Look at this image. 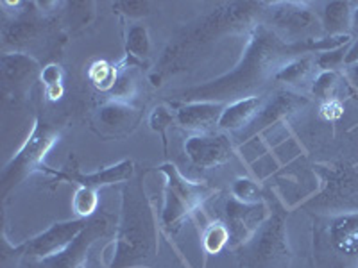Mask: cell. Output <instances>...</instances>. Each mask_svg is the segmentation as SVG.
Returning a JSON list of instances; mask_svg holds the SVG:
<instances>
[{"instance_id":"1","label":"cell","mask_w":358,"mask_h":268,"mask_svg":"<svg viewBox=\"0 0 358 268\" xmlns=\"http://www.w3.org/2000/svg\"><path fill=\"white\" fill-rule=\"evenodd\" d=\"M292 45L285 43L267 24H257L251 31L249 43L241 63L210 82L178 89L171 97L174 100L188 102H219L231 104L242 98L255 97L271 79L276 77L289 61L296 59Z\"/></svg>"},{"instance_id":"2","label":"cell","mask_w":358,"mask_h":268,"mask_svg":"<svg viewBox=\"0 0 358 268\" xmlns=\"http://www.w3.org/2000/svg\"><path fill=\"white\" fill-rule=\"evenodd\" d=\"M265 6L267 4L264 2H228L185 27L163 52L159 65L156 66V73L152 75V84L158 86L162 77L183 70L192 59H196L201 50L212 45L217 38L241 33L245 27H257L251 24L267 13L264 11Z\"/></svg>"},{"instance_id":"3","label":"cell","mask_w":358,"mask_h":268,"mask_svg":"<svg viewBox=\"0 0 358 268\" xmlns=\"http://www.w3.org/2000/svg\"><path fill=\"white\" fill-rule=\"evenodd\" d=\"M158 251L156 225L151 206L143 195L140 181L122 191V218L118 225L117 247L111 268H127L147 263Z\"/></svg>"},{"instance_id":"4","label":"cell","mask_w":358,"mask_h":268,"mask_svg":"<svg viewBox=\"0 0 358 268\" xmlns=\"http://www.w3.org/2000/svg\"><path fill=\"white\" fill-rule=\"evenodd\" d=\"M287 211L280 204L268 213L251 240L236 248L238 263L244 268H290V248L287 238Z\"/></svg>"},{"instance_id":"5","label":"cell","mask_w":358,"mask_h":268,"mask_svg":"<svg viewBox=\"0 0 358 268\" xmlns=\"http://www.w3.org/2000/svg\"><path fill=\"white\" fill-rule=\"evenodd\" d=\"M57 142H59V131L38 118L29 138L25 140L17 156L6 165L4 172H2V177H0L2 193L6 195L13 186H17L33 172L43 170L45 156L49 154L50 149Z\"/></svg>"},{"instance_id":"6","label":"cell","mask_w":358,"mask_h":268,"mask_svg":"<svg viewBox=\"0 0 358 268\" xmlns=\"http://www.w3.org/2000/svg\"><path fill=\"white\" fill-rule=\"evenodd\" d=\"M159 170L167 179V186H165L167 197L162 213V223L167 231L176 232L181 228V223L212 195L213 190L206 184L187 181L176 170L174 165H163Z\"/></svg>"},{"instance_id":"7","label":"cell","mask_w":358,"mask_h":268,"mask_svg":"<svg viewBox=\"0 0 358 268\" xmlns=\"http://www.w3.org/2000/svg\"><path fill=\"white\" fill-rule=\"evenodd\" d=\"M268 6L274 11H268L271 17L267 25L285 43H301L324 36L321 18L305 2H280Z\"/></svg>"},{"instance_id":"8","label":"cell","mask_w":358,"mask_h":268,"mask_svg":"<svg viewBox=\"0 0 358 268\" xmlns=\"http://www.w3.org/2000/svg\"><path fill=\"white\" fill-rule=\"evenodd\" d=\"M88 220L76 218L69 220V222L54 223L52 228L38 234L33 240H29L27 244L20 245L15 252H17V256L27 258L29 261H41L56 256L81 234L83 229L88 225Z\"/></svg>"},{"instance_id":"9","label":"cell","mask_w":358,"mask_h":268,"mask_svg":"<svg viewBox=\"0 0 358 268\" xmlns=\"http://www.w3.org/2000/svg\"><path fill=\"white\" fill-rule=\"evenodd\" d=\"M110 229V218L106 215H95L88 220V225L83 229L81 234L56 256L47 260L34 261L33 268H83L88 258L90 247L104 236Z\"/></svg>"},{"instance_id":"10","label":"cell","mask_w":358,"mask_h":268,"mask_svg":"<svg viewBox=\"0 0 358 268\" xmlns=\"http://www.w3.org/2000/svg\"><path fill=\"white\" fill-rule=\"evenodd\" d=\"M268 207L265 202L244 204L236 199L226 202V225L229 231V247L236 251L249 241L262 223L267 220Z\"/></svg>"},{"instance_id":"11","label":"cell","mask_w":358,"mask_h":268,"mask_svg":"<svg viewBox=\"0 0 358 268\" xmlns=\"http://www.w3.org/2000/svg\"><path fill=\"white\" fill-rule=\"evenodd\" d=\"M185 152L197 168H217L233 158V145L226 134L201 133L185 142Z\"/></svg>"},{"instance_id":"12","label":"cell","mask_w":358,"mask_h":268,"mask_svg":"<svg viewBox=\"0 0 358 268\" xmlns=\"http://www.w3.org/2000/svg\"><path fill=\"white\" fill-rule=\"evenodd\" d=\"M41 172H47V174L54 175L57 181H66V183H76L83 188H92V190H99V188L111 186V184L124 183V181H129L134 174V165L131 159H124V161L117 163L113 167H108L104 170H99L95 174H81L73 163V167H65L62 172H54L50 168L43 167Z\"/></svg>"},{"instance_id":"13","label":"cell","mask_w":358,"mask_h":268,"mask_svg":"<svg viewBox=\"0 0 358 268\" xmlns=\"http://www.w3.org/2000/svg\"><path fill=\"white\" fill-rule=\"evenodd\" d=\"M326 240L338 256L358 258V213H344L328 220Z\"/></svg>"},{"instance_id":"14","label":"cell","mask_w":358,"mask_h":268,"mask_svg":"<svg viewBox=\"0 0 358 268\" xmlns=\"http://www.w3.org/2000/svg\"><path fill=\"white\" fill-rule=\"evenodd\" d=\"M224 107L226 104H219V102H188L178 107L176 122L185 129L210 133L213 127L219 126Z\"/></svg>"},{"instance_id":"15","label":"cell","mask_w":358,"mask_h":268,"mask_svg":"<svg viewBox=\"0 0 358 268\" xmlns=\"http://www.w3.org/2000/svg\"><path fill=\"white\" fill-rule=\"evenodd\" d=\"M140 120L138 110L126 104V102L113 100L108 102L99 110L97 122L101 124L102 131L115 134V136H122L129 133Z\"/></svg>"},{"instance_id":"16","label":"cell","mask_w":358,"mask_h":268,"mask_svg":"<svg viewBox=\"0 0 358 268\" xmlns=\"http://www.w3.org/2000/svg\"><path fill=\"white\" fill-rule=\"evenodd\" d=\"M306 102L308 100L303 95L292 94V91H276L268 100H265L264 107L257 114V118L252 120L251 126H255V131L264 129V127L271 126V124L287 117L292 111L303 107Z\"/></svg>"},{"instance_id":"17","label":"cell","mask_w":358,"mask_h":268,"mask_svg":"<svg viewBox=\"0 0 358 268\" xmlns=\"http://www.w3.org/2000/svg\"><path fill=\"white\" fill-rule=\"evenodd\" d=\"M0 70H2V79L6 84L13 88H22V86L31 84V81L36 77L40 65L27 54L13 52L0 57Z\"/></svg>"},{"instance_id":"18","label":"cell","mask_w":358,"mask_h":268,"mask_svg":"<svg viewBox=\"0 0 358 268\" xmlns=\"http://www.w3.org/2000/svg\"><path fill=\"white\" fill-rule=\"evenodd\" d=\"M264 104L265 98L262 95H255V97H248L242 98V100L231 102V104H226L217 127L222 131H236L244 126H249L257 118V114L260 113Z\"/></svg>"},{"instance_id":"19","label":"cell","mask_w":358,"mask_h":268,"mask_svg":"<svg viewBox=\"0 0 358 268\" xmlns=\"http://www.w3.org/2000/svg\"><path fill=\"white\" fill-rule=\"evenodd\" d=\"M321 70L317 68L315 57L313 56H299L292 61L287 63L280 72L276 73V81L283 84L294 86L297 89H312L313 81L317 77Z\"/></svg>"},{"instance_id":"20","label":"cell","mask_w":358,"mask_h":268,"mask_svg":"<svg viewBox=\"0 0 358 268\" xmlns=\"http://www.w3.org/2000/svg\"><path fill=\"white\" fill-rule=\"evenodd\" d=\"M357 6L351 2H328L321 15L324 36H344L351 34V20Z\"/></svg>"},{"instance_id":"21","label":"cell","mask_w":358,"mask_h":268,"mask_svg":"<svg viewBox=\"0 0 358 268\" xmlns=\"http://www.w3.org/2000/svg\"><path fill=\"white\" fill-rule=\"evenodd\" d=\"M41 29V22L34 20V18H20L11 24L4 25L2 29V40L4 45H13V47H22L27 41L38 36Z\"/></svg>"},{"instance_id":"22","label":"cell","mask_w":358,"mask_h":268,"mask_svg":"<svg viewBox=\"0 0 358 268\" xmlns=\"http://www.w3.org/2000/svg\"><path fill=\"white\" fill-rule=\"evenodd\" d=\"M126 52L131 59H145L151 52V40L143 25H131L126 36Z\"/></svg>"},{"instance_id":"23","label":"cell","mask_w":358,"mask_h":268,"mask_svg":"<svg viewBox=\"0 0 358 268\" xmlns=\"http://www.w3.org/2000/svg\"><path fill=\"white\" fill-rule=\"evenodd\" d=\"M341 88V75L337 72H319L312 84V95L322 102L337 100V91Z\"/></svg>"},{"instance_id":"24","label":"cell","mask_w":358,"mask_h":268,"mask_svg":"<svg viewBox=\"0 0 358 268\" xmlns=\"http://www.w3.org/2000/svg\"><path fill=\"white\" fill-rule=\"evenodd\" d=\"M73 211L79 218H92L95 216V211H97L99 206V197L97 190H92V188H83L79 186L76 195H73Z\"/></svg>"},{"instance_id":"25","label":"cell","mask_w":358,"mask_h":268,"mask_svg":"<svg viewBox=\"0 0 358 268\" xmlns=\"http://www.w3.org/2000/svg\"><path fill=\"white\" fill-rule=\"evenodd\" d=\"M231 193H233V199H236L238 202H244V204L265 202L262 188L258 186V183H255L252 179H248V177L236 179L231 186Z\"/></svg>"},{"instance_id":"26","label":"cell","mask_w":358,"mask_h":268,"mask_svg":"<svg viewBox=\"0 0 358 268\" xmlns=\"http://www.w3.org/2000/svg\"><path fill=\"white\" fill-rule=\"evenodd\" d=\"M203 245L208 254H219L226 245H229V231L228 225L222 222L212 223L210 228L204 231Z\"/></svg>"},{"instance_id":"27","label":"cell","mask_w":358,"mask_h":268,"mask_svg":"<svg viewBox=\"0 0 358 268\" xmlns=\"http://www.w3.org/2000/svg\"><path fill=\"white\" fill-rule=\"evenodd\" d=\"M117 75H118V70L115 66L108 65V63L101 61V63H95L90 70V79L97 86L99 89L102 91H111L117 82Z\"/></svg>"},{"instance_id":"28","label":"cell","mask_w":358,"mask_h":268,"mask_svg":"<svg viewBox=\"0 0 358 268\" xmlns=\"http://www.w3.org/2000/svg\"><path fill=\"white\" fill-rule=\"evenodd\" d=\"M174 120H176V114H172V111L167 110L165 106L155 107V111L151 113V118H149V126H151L152 131L159 133L165 149H167V136H165V131L172 126Z\"/></svg>"},{"instance_id":"29","label":"cell","mask_w":358,"mask_h":268,"mask_svg":"<svg viewBox=\"0 0 358 268\" xmlns=\"http://www.w3.org/2000/svg\"><path fill=\"white\" fill-rule=\"evenodd\" d=\"M129 68L131 65L118 72L117 82H115L113 89L110 91L113 97L120 98V102H124L127 97H133V95L136 94V81H134V77L131 75Z\"/></svg>"},{"instance_id":"30","label":"cell","mask_w":358,"mask_h":268,"mask_svg":"<svg viewBox=\"0 0 358 268\" xmlns=\"http://www.w3.org/2000/svg\"><path fill=\"white\" fill-rule=\"evenodd\" d=\"M348 52V45L342 47V49L331 50V52L319 54L315 57V63H317V68L321 72H337V68L341 65H344V57H346Z\"/></svg>"},{"instance_id":"31","label":"cell","mask_w":358,"mask_h":268,"mask_svg":"<svg viewBox=\"0 0 358 268\" xmlns=\"http://www.w3.org/2000/svg\"><path fill=\"white\" fill-rule=\"evenodd\" d=\"M115 13H120L124 17L129 18H142L151 13V4L149 2H117L113 4Z\"/></svg>"},{"instance_id":"32","label":"cell","mask_w":358,"mask_h":268,"mask_svg":"<svg viewBox=\"0 0 358 268\" xmlns=\"http://www.w3.org/2000/svg\"><path fill=\"white\" fill-rule=\"evenodd\" d=\"M63 72L59 65H49L45 66L43 72H41V81H43L45 89L52 88V86H62Z\"/></svg>"},{"instance_id":"33","label":"cell","mask_w":358,"mask_h":268,"mask_svg":"<svg viewBox=\"0 0 358 268\" xmlns=\"http://www.w3.org/2000/svg\"><path fill=\"white\" fill-rule=\"evenodd\" d=\"M342 111H344V107H342V104L338 100L324 102L321 107L322 117L328 118V120H335V118H338L342 114Z\"/></svg>"},{"instance_id":"34","label":"cell","mask_w":358,"mask_h":268,"mask_svg":"<svg viewBox=\"0 0 358 268\" xmlns=\"http://www.w3.org/2000/svg\"><path fill=\"white\" fill-rule=\"evenodd\" d=\"M357 63H358V40H355L353 43L348 47L346 57H344V66L357 65Z\"/></svg>"},{"instance_id":"35","label":"cell","mask_w":358,"mask_h":268,"mask_svg":"<svg viewBox=\"0 0 358 268\" xmlns=\"http://www.w3.org/2000/svg\"><path fill=\"white\" fill-rule=\"evenodd\" d=\"M45 95L50 98V100H57V98L63 95V84L62 86H52V88L45 89Z\"/></svg>"},{"instance_id":"36","label":"cell","mask_w":358,"mask_h":268,"mask_svg":"<svg viewBox=\"0 0 358 268\" xmlns=\"http://www.w3.org/2000/svg\"><path fill=\"white\" fill-rule=\"evenodd\" d=\"M346 68H348L346 72H348V77H350V81L358 88V63L357 65L346 66Z\"/></svg>"},{"instance_id":"37","label":"cell","mask_w":358,"mask_h":268,"mask_svg":"<svg viewBox=\"0 0 358 268\" xmlns=\"http://www.w3.org/2000/svg\"><path fill=\"white\" fill-rule=\"evenodd\" d=\"M351 34L358 36V6L353 11V20H351Z\"/></svg>"}]
</instances>
